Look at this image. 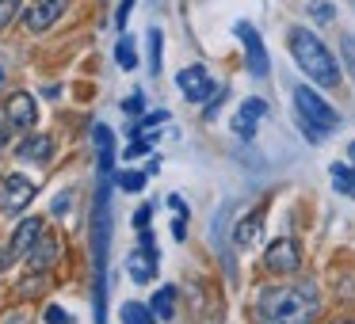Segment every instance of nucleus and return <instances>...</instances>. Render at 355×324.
Instances as JSON below:
<instances>
[{"label": "nucleus", "instance_id": "f257e3e1", "mask_svg": "<svg viewBox=\"0 0 355 324\" xmlns=\"http://www.w3.org/2000/svg\"><path fill=\"white\" fill-rule=\"evenodd\" d=\"M248 313L256 324H317L324 313V298L317 278H275L256 290Z\"/></svg>", "mask_w": 355, "mask_h": 324}, {"label": "nucleus", "instance_id": "72a5a7b5", "mask_svg": "<svg viewBox=\"0 0 355 324\" xmlns=\"http://www.w3.org/2000/svg\"><path fill=\"white\" fill-rule=\"evenodd\" d=\"M46 324H73V316L65 313L62 305H50V309H46Z\"/></svg>", "mask_w": 355, "mask_h": 324}, {"label": "nucleus", "instance_id": "0eeeda50", "mask_svg": "<svg viewBox=\"0 0 355 324\" xmlns=\"http://www.w3.org/2000/svg\"><path fill=\"white\" fill-rule=\"evenodd\" d=\"M35 195H39L35 179H27L24 172H8L4 183H0V217H24Z\"/></svg>", "mask_w": 355, "mask_h": 324}, {"label": "nucleus", "instance_id": "aec40b11", "mask_svg": "<svg viewBox=\"0 0 355 324\" xmlns=\"http://www.w3.org/2000/svg\"><path fill=\"white\" fill-rule=\"evenodd\" d=\"M161 54H164V31L161 27H149L146 31V65H149V73H161Z\"/></svg>", "mask_w": 355, "mask_h": 324}, {"label": "nucleus", "instance_id": "f704fd0d", "mask_svg": "<svg viewBox=\"0 0 355 324\" xmlns=\"http://www.w3.org/2000/svg\"><path fill=\"white\" fill-rule=\"evenodd\" d=\"M172 237H176L180 244L187 240V214H176V222H172Z\"/></svg>", "mask_w": 355, "mask_h": 324}, {"label": "nucleus", "instance_id": "20e7f679", "mask_svg": "<svg viewBox=\"0 0 355 324\" xmlns=\"http://www.w3.org/2000/svg\"><path fill=\"white\" fill-rule=\"evenodd\" d=\"M291 100H294V115L309 118L313 126H321V130H329V134L336 130L340 123H344V118H340V111L332 107L329 100H324L317 84H294Z\"/></svg>", "mask_w": 355, "mask_h": 324}, {"label": "nucleus", "instance_id": "79ce46f5", "mask_svg": "<svg viewBox=\"0 0 355 324\" xmlns=\"http://www.w3.org/2000/svg\"><path fill=\"white\" fill-rule=\"evenodd\" d=\"M347 161L355 164V141H347Z\"/></svg>", "mask_w": 355, "mask_h": 324}, {"label": "nucleus", "instance_id": "473e14b6", "mask_svg": "<svg viewBox=\"0 0 355 324\" xmlns=\"http://www.w3.org/2000/svg\"><path fill=\"white\" fill-rule=\"evenodd\" d=\"M130 8H134V0H123V4H119V12H115V27H119V31H126V24H130Z\"/></svg>", "mask_w": 355, "mask_h": 324}, {"label": "nucleus", "instance_id": "4c0bfd02", "mask_svg": "<svg viewBox=\"0 0 355 324\" xmlns=\"http://www.w3.org/2000/svg\"><path fill=\"white\" fill-rule=\"evenodd\" d=\"M8 134H12V126H8V118L0 115V153L8 149Z\"/></svg>", "mask_w": 355, "mask_h": 324}, {"label": "nucleus", "instance_id": "a19ab883", "mask_svg": "<svg viewBox=\"0 0 355 324\" xmlns=\"http://www.w3.org/2000/svg\"><path fill=\"white\" fill-rule=\"evenodd\" d=\"M324 324H355V316H332V321H324Z\"/></svg>", "mask_w": 355, "mask_h": 324}, {"label": "nucleus", "instance_id": "393cba45", "mask_svg": "<svg viewBox=\"0 0 355 324\" xmlns=\"http://www.w3.org/2000/svg\"><path fill=\"white\" fill-rule=\"evenodd\" d=\"M309 16H313L317 27H329L332 19H336V4H329V0H317L313 8H309Z\"/></svg>", "mask_w": 355, "mask_h": 324}, {"label": "nucleus", "instance_id": "4468645a", "mask_svg": "<svg viewBox=\"0 0 355 324\" xmlns=\"http://www.w3.org/2000/svg\"><path fill=\"white\" fill-rule=\"evenodd\" d=\"M16 156L24 164H50L54 161V138L50 134H31L16 145Z\"/></svg>", "mask_w": 355, "mask_h": 324}, {"label": "nucleus", "instance_id": "e433bc0d", "mask_svg": "<svg viewBox=\"0 0 355 324\" xmlns=\"http://www.w3.org/2000/svg\"><path fill=\"white\" fill-rule=\"evenodd\" d=\"M164 202H168V210H172V214H187V217H191V210H187V202L180 199V195H168Z\"/></svg>", "mask_w": 355, "mask_h": 324}, {"label": "nucleus", "instance_id": "dca6fc26", "mask_svg": "<svg viewBox=\"0 0 355 324\" xmlns=\"http://www.w3.org/2000/svg\"><path fill=\"white\" fill-rule=\"evenodd\" d=\"M58 255H62V240H58V237H46V233H42V240L31 248V252H27L24 263H27L31 271H50V267L58 263Z\"/></svg>", "mask_w": 355, "mask_h": 324}, {"label": "nucleus", "instance_id": "6ab92c4d", "mask_svg": "<svg viewBox=\"0 0 355 324\" xmlns=\"http://www.w3.org/2000/svg\"><path fill=\"white\" fill-rule=\"evenodd\" d=\"M119 316H123V324H161L149 301H123Z\"/></svg>", "mask_w": 355, "mask_h": 324}, {"label": "nucleus", "instance_id": "bb28decb", "mask_svg": "<svg viewBox=\"0 0 355 324\" xmlns=\"http://www.w3.org/2000/svg\"><path fill=\"white\" fill-rule=\"evenodd\" d=\"M92 145L96 149H115V130L107 123H96L92 126Z\"/></svg>", "mask_w": 355, "mask_h": 324}, {"label": "nucleus", "instance_id": "c85d7f7f", "mask_svg": "<svg viewBox=\"0 0 355 324\" xmlns=\"http://www.w3.org/2000/svg\"><path fill=\"white\" fill-rule=\"evenodd\" d=\"M340 54H344V65H347V77L355 80V35H340Z\"/></svg>", "mask_w": 355, "mask_h": 324}, {"label": "nucleus", "instance_id": "6e6552de", "mask_svg": "<svg viewBox=\"0 0 355 324\" xmlns=\"http://www.w3.org/2000/svg\"><path fill=\"white\" fill-rule=\"evenodd\" d=\"M65 12H69V0H31V4L19 12V24H24L27 35H46Z\"/></svg>", "mask_w": 355, "mask_h": 324}, {"label": "nucleus", "instance_id": "f03ea898", "mask_svg": "<svg viewBox=\"0 0 355 324\" xmlns=\"http://www.w3.org/2000/svg\"><path fill=\"white\" fill-rule=\"evenodd\" d=\"M286 50H291L294 65L302 69V77H306L309 84H317L321 92H332V88H340V80H344V69H340L336 54L324 46V39L313 31V27H306V24L291 27V31H286Z\"/></svg>", "mask_w": 355, "mask_h": 324}, {"label": "nucleus", "instance_id": "a18cd8bd", "mask_svg": "<svg viewBox=\"0 0 355 324\" xmlns=\"http://www.w3.org/2000/svg\"><path fill=\"white\" fill-rule=\"evenodd\" d=\"M352 4H355V0H352Z\"/></svg>", "mask_w": 355, "mask_h": 324}, {"label": "nucleus", "instance_id": "7c9ffc66", "mask_svg": "<svg viewBox=\"0 0 355 324\" xmlns=\"http://www.w3.org/2000/svg\"><path fill=\"white\" fill-rule=\"evenodd\" d=\"M123 111H126L130 118H141V115H146V96H141V92L126 96V100H123Z\"/></svg>", "mask_w": 355, "mask_h": 324}, {"label": "nucleus", "instance_id": "1a4fd4ad", "mask_svg": "<svg viewBox=\"0 0 355 324\" xmlns=\"http://www.w3.org/2000/svg\"><path fill=\"white\" fill-rule=\"evenodd\" d=\"M176 88H180V96H184L187 103H207L210 96L218 92V80L210 77V69L207 65H184V69L176 73Z\"/></svg>", "mask_w": 355, "mask_h": 324}, {"label": "nucleus", "instance_id": "cd10ccee", "mask_svg": "<svg viewBox=\"0 0 355 324\" xmlns=\"http://www.w3.org/2000/svg\"><path fill=\"white\" fill-rule=\"evenodd\" d=\"M19 12H24V4H19V0H0V31L16 24Z\"/></svg>", "mask_w": 355, "mask_h": 324}, {"label": "nucleus", "instance_id": "39448f33", "mask_svg": "<svg viewBox=\"0 0 355 324\" xmlns=\"http://www.w3.org/2000/svg\"><path fill=\"white\" fill-rule=\"evenodd\" d=\"M306 267V252H302L298 237H275L263 248V271L271 278H294Z\"/></svg>", "mask_w": 355, "mask_h": 324}, {"label": "nucleus", "instance_id": "ea45409f", "mask_svg": "<svg viewBox=\"0 0 355 324\" xmlns=\"http://www.w3.org/2000/svg\"><path fill=\"white\" fill-rule=\"evenodd\" d=\"M157 172H161V156L149 153V161H146V176H157Z\"/></svg>", "mask_w": 355, "mask_h": 324}, {"label": "nucleus", "instance_id": "f3484780", "mask_svg": "<svg viewBox=\"0 0 355 324\" xmlns=\"http://www.w3.org/2000/svg\"><path fill=\"white\" fill-rule=\"evenodd\" d=\"M176 298H180V290L172 282L161 286V290H153V301H149V305H153V313H157V321H161V324L176 321Z\"/></svg>", "mask_w": 355, "mask_h": 324}, {"label": "nucleus", "instance_id": "423d86ee", "mask_svg": "<svg viewBox=\"0 0 355 324\" xmlns=\"http://www.w3.org/2000/svg\"><path fill=\"white\" fill-rule=\"evenodd\" d=\"M233 35L241 39V46H245V69L252 80H268L271 77V57H268V46H263L260 31H256L248 19H237L233 24Z\"/></svg>", "mask_w": 355, "mask_h": 324}, {"label": "nucleus", "instance_id": "c9c22d12", "mask_svg": "<svg viewBox=\"0 0 355 324\" xmlns=\"http://www.w3.org/2000/svg\"><path fill=\"white\" fill-rule=\"evenodd\" d=\"M69 199H73V195H69V191H65V195H58V199H54V202H50V210H54V214H58V217H62V214H69Z\"/></svg>", "mask_w": 355, "mask_h": 324}, {"label": "nucleus", "instance_id": "2f4dec72", "mask_svg": "<svg viewBox=\"0 0 355 324\" xmlns=\"http://www.w3.org/2000/svg\"><path fill=\"white\" fill-rule=\"evenodd\" d=\"M153 202H146V206H138L134 210V229H149V222H153Z\"/></svg>", "mask_w": 355, "mask_h": 324}, {"label": "nucleus", "instance_id": "c03bdc74", "mask_svg": "<svg viewBox=\"0 0 355 324\" xmlns=\"http://www.w3.org/2000/svg\"><path fill=\"white\" fill-rule=\"evenodd\" d=\"M0 183H4V179H0Z\"/></svg>", "mask_w": 355, "mask_h": 324}, {"label": "nucleus", "instance_id": "2eb2a0df", "mask_svg": "<svg viewBox=\"0 0 355 324\" xmlns=\"http://www.w3.org/2000/svg\"><path fill=\"white\" fill-rule=\"evenodd\" d=\"M157 271H161V260H153V255L141 252V248H130V255H126V275H130L134 282L149 286L157 278Z\"/></svg>", "mask_w": 355, "mask_h": 324}, {"label": "nucleus", "instance_id": "412c9836", "mask_svg": "<svg viewBox=\"0 0 355 324\" xmlns=\"http://www.w3.org/2000/svg\"><path fill=\"white\" fill-rule=\"evenodd\" d=\"M111 179H115L119 191H126V195H141V191H146V179H149V176H146V168H141V172L123 168V172H115Z\"/></svg>", "mask_w": 355, "mask_h": 324}, {"label": "nucleus", "instance_id": "c756f323", "mask_svg": "<svg viewBox=\"0 0 355 324\" xmlns=\"http://www.w3.org/2000/svg\"><path fill=\"white\" fill-rule=\"evenodd\" d=\"M225 96H230V88H225V84H218V92L210 96V100H207V107H202V118H207V123H214V118H218V111H222V100H225Z\"/></svg>", "mask_w": 355, "mask_h": 324}, {"label": "nucleus", "instance_id": "5701e85b", "mask_svg": "<svg viewBox=\"0 0 355 324\" xmlns=\"http://www.w3.org/2000/svg\"><path fill=\"white\" fill-rule=\"evenodd\" d=\"M115 62L123 65L126 73L138 69V50H134V39H126V35L119 39V46H115Z\"/></svg>", "mask_w": 355, "mask_h": 324}, {"label": "nucleus", "instance_id": "9d476101", "mask_svg": "<svg viewBox=\"0 0 355 324\" xmlns=\"http://www.w3.org/2000/svg\"><path fill=\"white\" fill-rule=\"evenodd\" d=\"M4 118H8L12 130L31 134L35 123H39V100H35L31 92H12L8 100H4Z\"/></svg>", "mask_w": 355, "mask_h": 324}, {"label": "nucleus", "instance_id": "4be33fe9", "mask_svg": "<svg viewBox=\"0 0 355 324\" xmlns=\"http://www.w3.org/2000/svg\"><path fill=\"white\" fill-rule=\"evenodd\" d=\"M50 286V278H46V271H31V278H24V282L16 286V298L19 301H27V298H39L42 290Z\"/></svg>", "mask_w": 355, "mask_h": 324}, {"label": "nucleus", "instance_id": "58836bf2", "mask_svg": "<svg viewBox=\"0 0 355 324\" xmlns=\"http://www.w3.org/2000/svg\"><path fill=\"white\" fill-rule=\"evenodd\" d=\"M16 260V255H12V248H4L0 244V275H4V271H8V263Z\"/></svg>", "mask_w": 355, "mask_h": 324}, {"label": "nucleus", "instance_id": "9b49d317", "mask_svg": "<svg viewBox=\"0 0 355 324\" xmlns=\"http://www.w3.org/2000/svg\"><path fill=\"white\" fill-rule=\"evenodd\" d=\"M260 118H268V100H260V96H248V100L237 107L233 123H230L233 138L252 141V138H256V130H260Z\"/></svg>", "mask_w": 355, "mask_h": 324}, {"label": "nucleus", "instance_id": "ddd939ff", "mask_svg": "<svg viewBox=\"0 0 355 324\" xmlns=\"http://www.w3.org/2000/svg\"><path fill=\"white\" fill-rule=\"evenodd\" d=\"M263 217H268V202H260L256 210H248V214L233 225V248L248 252V248L256 244V237H260V229H263Z\"/></svg>", "mask_w": 355, "mask_h": 324}, {"label": "nucleus", "instance_id": "f8f14e48", "mask_svg": "<svg viewBox=\"0 0 355 324\" xmlns=\"http://www.w3.org/2000/svg\"><path fill=\"white\" fill-rule=\"evenodd\" d=\"M39 240H42V217L31 214V217H19V222H16L8 248H12V255H16V260H27V252H31Z\"/></svg>", "mask_w": 355, "mask_h": 324}, {"label": "nucleus", "instance_id": "a211bd4d", "mask_svg": "<svg viewBox=\"0 0 355 324\" xmlns=\"http://www.w3.org/2000/svg\"><path fill=\"white\" fill-rule=\"evenodd\" d=\"M329 179H332V187H336V195H344V199H355V164L352 161H336V164H329Z\"/></svg>", "mask_w": 355, "mask_h": 324}, {"label": "nucleus", "instance_id": "7ed1b4c3", "mask_svg": "<svg viewBox=\"0 0 355 324\" xmlns=\"http://www.w3.org/2000/svg\"><path fill=\"white\" fill-rule=\"evenodd\" d=\"M111 229H115V217H111V183L100 179L96 199H92V271L96 275H107Z\"/></svg>", "mask_w": 355, "mask_h": 324}, {"label": "nucleus", "instance_id": "a878e982", "mask_svg": "<svg viewBox=\"0 0 355 324\" xmlns=\"http://www.w3.org/2000/svg\"><path fill=\"white\" fill-rule=\"evenodd\" d=\"M294 123H298V130L306 134V141L309 145H321L324 138H329V130H321V126H313L309 118H302V115H294Z\"/></svg>", "mask_w": 355, "mask_h": 324}, {"label": "nucleus", "instance_id": "b1692460", "mask_svg": "<svg viewBox=\"0 0 355 324\" xmlns=\"http://www.w3.org/2000/svg\"><path fill=\"white\" fill-rule=\"evenodd\" d=\"M153 141H157V134H146V138H134L130 145L123 149V161H138V156H146V153H153Z\"/></svg>", "mask_w": 355, "mask_h": 324}, {"label": "nucleus", "instance_id": "37998d69", "mask_svg": "<svg viewBox=\"0 0 355 324\" xmlns=\"http://www.w3.org/2000/svg\"><path fill=\"white\" fill-rule=\"evenodd\" d=\"M4 77H8V73H4V62H0V88H4Z\"/></svg>", "mask_w": 355, "mask_h": 324}]
</instances>
